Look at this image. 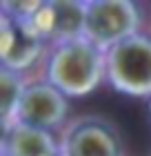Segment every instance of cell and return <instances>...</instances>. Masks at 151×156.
Here are the masks:
<instances>
[{
    "instance_id": "cell-1",
    "label": "cell",
    "mask_w": 151,
    "mask_h": 156,
    "mask_svg": "<svg viewBox=\"0 0 151 156\" xmlns=\"http://www.w3.org/2000/svg\"><path fill=\"white\" fill-rule=\"evenodd\" d=\"M107 74L102 49L87 38L58 42L47 65V83L64 96H87Z\"/></svg>"
},
{
    "instance_id": "cell-2",
    "label": "cell",
    "mask_w": 151,
    "mask_h": 156,
    "mask_svg": "<svg viewBox=\"0 0 151 156\" xmlns=\"http://www.w3.org/2000/svg\"><path fill=\"white\" fill-rule=\"evenodd\" d=\"M107 78L127 96H151V38L133 34L107 49Z\"/></svg>"
},
{
    "instance_id": "cell-3",
    "label": "cell",
    "mask_w": 151,
    "mask_h": 156,
    "mask_svg": "<svg viewBox=\"0 0 151 156\" xmlns=\"http://www.w3.org/2000/svg\"><path fill=\"white\" fill-rule=\"evenodd\" d=\"M140 11L131 0H93L84 2V36L98 49H111L138 34Z\"/></svg>"
},
{
    "instance_id": "cell-4",
    "label": "cell",
    "mask_w": 151,
    "mask_h": 156,
    "mask_svg": "<svg viewBox=\"0 0 151 156\" xmlns=\"http://www.w3.org/2000/svg\"><path fill=\"white\" fill-rule=\"evenodd\" d=\"M67 114H69V103L60 89H56L49 83H33L27 85L25 94L20 98L16 120L49 132L62 125Z\"/></svg>"
},
{
    "instance_id": "cell-5",
    "label": "cell",
    "mask_w": 151,
    "mask_h": 156,
    "mask_svg": "<svg viewBox=\"0 0 151 156\" xmlns=\"http://www.w3.org/2000/svg\"><path fill=\"white\" fill-rule=\"evenodd\" d=\"M42 38L25 20H16L2 13L0 16V58L9 72L29 69L42 54Z\"/></svg>"
},
{
    "instance_id": "cell-6",
    "label": "cell",
    "mask_w": 151,
    "mask_h": 156,
    "mask_svg": "<svg viewBox=\"0 0 151 156\" xmlns=\"http://www.w3.org/2000/svg\"><path fill=\"white\" fill-rule=\"evenodd\" d=\"M62 156H122V140L109 123L89 118L67 134Z\"/></svg>"
},
{
    "instance_id": "cell-7",
    "label": "cell",
    "mask_w": 151,
    "mask_h": 156,
    "mask_svg": "<svg viewBox=\"0 0 151 156\" xmlns=\"http://www.w3.org/2000/svg\"><path fill=\"white\" fill-rule=\"evenodd\" d=\"M25 23H29L42 38L56 36L60 42L82 38L84 36V2H69V0L42 2L40 11Z\"/></svg>"
},
{
    "instance_id": "cell-8",
    "label": "cell",
    "mask_w": 151,
    "mask_h": 156,
    "mask_svg": "<svg viewBox=\"0 0 151 156\" xmlns=\"http://www.w3.org/2000/svg\"><path fill=\"white\" fill-rule=\"evenodd\" d=\"M2 156H60V154L49 132L13 120L2 136Z\"/></svg>"
},
{
    "instance_id": "cell-9",
    "label": "cell",
    "mask_w": 151,
    "mask_h": 156,
    "mask_svg": "<svg viewBox=\"0 0 151 156\" xmlns=\"http://www.w3.org/2000/svg\"><path fill=\"white\" fill-rule=\"evenodd\" d=\"M25 89L27 87L22 85V80L16 72H9L5 67L0 69V114H2L5 129L11 125V118H16Z\"/></svg>"
},
{
    "instance_id": "cell-10",
    "label": "cell",
    "mask_w": 151,
    "mask_h": 156,
    "mask_svg": "<svg viewBox=\"0 0 151 156\" xmlns=\"http://www.w3.org/2000/svg\"><path fill=\"white\" fill-rule=\"evenodd\" d=\"M149 114H151V101H149Z\"/></svg>"
}]
</instances>
